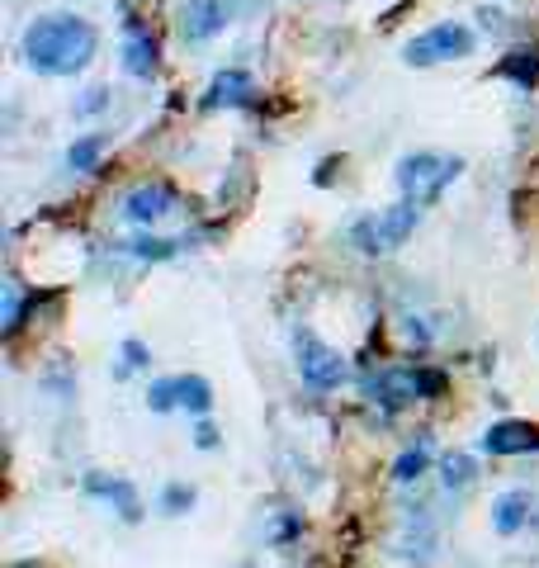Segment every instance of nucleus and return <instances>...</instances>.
<instances>
[{
    "mask_svg": "<svg viewBox=\"0 0 539 568\" xmlns=\"http://www.w3.org/2000/svg\"><path fill=\"white\" fill-rule=\"evenodd\" d=\"M95 29L81 15H38L20 38V53L38 76H76L95 57Z\"/></svg>",
    "mask_w": 539,
    "mask_h": 568,
    "instance_id": "obj_1",
    "label": "nucleus"
},
{
    "mask_svg": "<svg viewBox=\"0 0 539 568\" xmlns=\"http://www.w3.org/2000/svg\"><path fill=\"white\" fill-rule=\"evenodd\" d=\"M459 171H464V162L450 157V152H407L398 162V190L407 204L431 209V204L459 180Z\"/></svg>",
    "mask_w": 539,
    "mask_h": 568,
    "instance_id": "obj_2",
    "label": "nucleus"
},
{
    "mask_svg": "<svg viewBox=\"0 0 539 568\" xmlns=\"http://www.w3.org/2000/svg\"><path fill=\"white\" fill-rule=\"evenodd\" d=\"M440 393H445V374L426 365H384L364 379V398L388 412L416 403V398H440Z\"/></svg>",
    "mask_w": 539,
    "mask_h": 568,
    "instance_id": "obj_3",
    "label": "nucleus"
},
{
    "mask_svg": "<svg viewBox=\"0 0 539 568\" xmlns=\"http://www.w3.org/2000/svg\"><path fill=\"white\" fill-rule=\"evenodd\" d=\"M416 218H422V209L407 204V199L393 204V209L364 214V218H355L350 223V247L360 256H393L416 232Z\"/></svg>",
    "mask_w": 539,
    "mask_h": 568,
    "instance_id": "obj_4",
    "label": "nucleus"
},
{
    "mask_svg": "<svg viewBox=\"0 0 539 568\" xmlns=\"http://www.w3.org/2000/svg\"><path fill=\"white\" fill-rule=\"evenodd\" d=\"M147 408L152 412H190V417H208V412H214V384H208L204 374H166V379H152Z\"/></svg>",
    "mask_w": 539,
    "mask_h": 568,
    "instance_id": "obj_5",
    "label": "nucleus"
},
{
    "mask_svg": "<svg viewBox=\"0 0 539 568\" xmlns=\"http://www.w3.org/2000/svg\"><path fill=\"white\" fill-rule=\"evenodd\" d=\"M294 360H298V379L312 389H341L346 384V356L336 346H326L318 332H294Z\"/></svg>",
    "mask_w": 539,
    "mask_h": 568,
    "instance_id": "obj_6",
    "label": "nucleus"
},
{
    "mask_svg": "<svg viewBox=\"0 0 539 568\" xmlns=\"http://www.w3.org/2000/svg\"><path fill=\"white\" fill-rule=\"evenodd\" d=\"M473 29L469 24H436V29H426V34H416L412 43H407V62L412 67H440V62H459V57H469L473 53Z\"/></svg>",
    "mask_w": 539,
    "mask_h": 568,
    "instance_id": "obj_7",
    "label": "nucleus"
},
{
    "mask_svg": "<svg viewBox=\"0 0 539 568\" xmlns=\"http://www.w3.org/2000/svg\"><path fill=\"white\" fill-rule=\"evenodd\" d=\"M176 209H180V195H176V185H166V180H142V185H133L124 195V218L138 228L162 223V218H170Z\"/></svg>",
    "mask_w": 539,
    "mask_h": 568,
    "instance_id": "obj_8",
    "label": "nucleus"
},
{
    "mask_svg": "<svg viewBox=\"0 0 539 568\" xmlns=\"http://www.w3.org/2000/svg\"><path fill=\"white\" fill-rule=\"evenodd\" d=\"M232 24V0H185L180 5V34L185 43H208Z\"/></svg>",
    "mask_w": 539,
    "mask_h": 568,
    "instance_id": "obj_9",
    "label": "nucleus"
},
{
    "mask_svg": "<svg viewBox=\"0 0 539 568\" xmlns=\"http://www.w3.org/2000/svg\"><path fill=\"white\" fill-rule=\"evenodd\" d=\"M156 62H162L156 34H152L142 20L128 15V20H124V72L138 76V81H147V76L156 72Z\"/></svg>",
    "mask_w": 539,
    "mask_h": 568,
    "instance_id": "obj_10",
    "label": "nucleus"
},
{
    "mask_svg": "<svg viewBox=\"0 0 539 568\" xmlns=\"http://www.w3.org/2000/svg\"><path fill=\"white\" fill-rule=\"evenodd\" d=\"M478 446L488 455H530V450H539V426L535 422H492Z\"/></svg>",
    "mask_w": 539,
    "mask_h": 568,
    "instance_id": "obj_11",
    "label": "nucleus"
},
{
    "mask_svg": "<svg viewBox=\"0 0 539 568\" xmlns=\"http://www.w3.org/2000/svg\"><path fill=\"white\" fill-rule=\"evenodd\" d=\"M86 493H90V498H104L110 507H118V516H124V521H142V498H138V488L128 483V479L90 474V479H86Z\"/></svg>",
    "mask_w": 539,
    "mask_h": 568,
    "instance_id": "obj_12",
    "label": "nucleus"
},
{
    "mask_svg": "<svg viewBox=\"0 0 539 568\" xmlns=\"http://www.w3.org/2000/svg\"><path fill=\"white\" fill-rule=\"evenodd\" d=\"M535 516V498L525 488H511V493L492 498V531L497 535H521Z\"/></svg>",
    "mask_w": 539,
    "mask_h": 568,
    "instance_id": "obj_13",
    "label": "nucleus"
},
{
    "mask_svg": "<svg viewBox=\"0 0 539 568\" xmlns=\"http://www.w3.org/2000/svg\"><path fill=\"white\" fill-rule=\"evenodd\" d=\"M252 95H256V81H252V76H246L242 67L218 72L214 86H208V105H246Z\"/></svg>",
    "mask_w": 539,
    "mask_h": 568,
    "instance_id": "obj_14",
    "label": "nucleus"
},
{
    "mask_svg": "<svg viewBox=\"0 0 539 568\" xmlns=\"http://www.w3.org/2000/svg\"><path fill=\"white\" fill-rule=\"evenodd\" d=\"M440 483H445V493H469V488L478 483V464H473V455L450 450V455L440 460Z\"/></svg>",
    "mask_w": 539,
    "mask_h": 568,
    "instance_id": "obj_15",
    "label": "nucleus"
},
{
    "mask_svg": "<svg viewBox=\"0 0 539 568\" xmlns=\"http://www.w3.org/2000/svg\"><path fill=\"white\" fill-rule=\"evenodd\" d=\"M431 469V441H426V436H422V441H416V446H407L402 450V455L398 460H393V483H416V479H422V474Z\"/></svg>",
    "mask_w": 539,
    "mask_h": 568,
    "instance_id": "obj_16",
    "label": "nucleus"
},
{
    "mask_svg": "<svg viewBox=\"0 0 539 568\" xmlns=\"http://www.w3.org/2000/svg\"><path fill=\"white\" fill-rule=\"evenodd\" d=\"M104 157V138H76L72 147H67V166L72 171H95Z\"/></svg>",
    "mask_w": 539,
    "mask_h": 568,
    "instance_id": "obj_17",
    "label": "nucleus"
},
{
    "mask_svg": "<svg viewBox=\"0 0 539 568\" xmlns=\"http://www.w3.org/2000/svg\"><path fill=\"white\" fill-rule=\"evenodd\" d=\"M118 356H124V365H114V379H128V374H138V370L152 365V351L138 337H128L124 346H118Z\"/></svg>",
    "mask_w": 539,
    "mask_h": 568,
    "instance_id": "obj_18",
    "label": "nucleus"
},
{
    "mask_svg": "<svg viewBox=\"0 0 539 568\" xmlns=\"http://www.w3.org/2000/svg\"><path fill=\"white\" fill-rule=\"evenodd\" d=\"M124 251H128V256H138V261H170V256L180 251V242H166V237H142V242H128Z\"/></svg>",
    "mask_w": 539,
    "mask_h": 568,
    "instance_id": "obj_19",
    "label": "nucleus"
},
{
    "mask_svg": "<svg viewBox=\"0 0 539 568\" xmlns=\"http://www.w3.org/2000/svg\"><path fill=\"white\" fill-rule=\"evenodd\" d=\"M502 72L506 76H516V86H539V53H511L506 62H502Z\"/></svg>",
    "mask_w": 539,
    "mask_h": 568,
    "instance_id": "obj_20",
    "label": "nucleus"
},
{
    "mask_svg": "<svg viewBox=\"0 0 539 568\" xmlns=\"http://www.w3.org/2000/svg\"><path fill=\"white\" fill-rule=\"evenodd\" d=\"M156 507H162L166 516H185L194 507V488L190 483H166L162 498H156Z\"/></svg>",
    "mask_w": 539,
    "mask_h": 568,
    "instance_id": "obj_21",
    "label": "nucleus"
},
{
    "mask_svg": "<svg viewBox=\"0 0 539 568\" xmlns=\"http://www.w3.org/2000/svg\"><path fill=\"white\" fill-rule=\"evenodd\" d=\"M20 313H24V289H20V280H5V313H0L5 337H15L20 332Z\"/></svg>",
    "mask_w": 539,
    "mask_h": 568,
    "instance_id": "obj_22",
    "label": "nucleus"
},
{
    "mask_svg": "<svg viewBox=\"0 0 539 568\" xmlns=\"http://www.w3.org/2000/svg\"><path fill=\"white\" fill-rule=\"evenodd\" d=\"M104 105H110V90H104V86H90V90H86V100L76 105V114H100Z\"/></svg>",
    "mask_w": 539,
    "mask_h": 568,
    "instance_id": "obj_23",
    "label": "nucleus"
},
{
    "mask_svg": "<svg viewBox=\"0 0 539 568\" xmlns=\"http://www.w3.org/2000/svg\"><path fill=\"white\" fill-rule=\"evenodd\" d=\"M194 446H200V450H218V426L208 422V417H200V426H194Z\"/></svg>",
    "mask_w": 539,
    "mask_h": 568,
    "instance_id": "obj_24",
    "label": "nucleus"
}]
</instances>
